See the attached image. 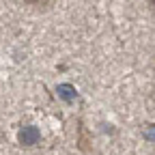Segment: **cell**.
I'll return each instance as SVG.
<instances>
[{"mask_svg": "<svg viewBox=\"0 0 155 155\" xmlns=\"http://www.w3.org/2000/svg\"><path fill=\"white\" fill-rule=\"evenodd\" d=\"M144 2H147V5H149V9L155 13V0H144Z\"/></svg>", "mask_w": 155, "mask_h": 155, "instance_id": "obj_2", "label": "cell"}, {"mask_svg": "<svg viewBox=\"0 0 155 155\" xmlns=\"http://www.w3.org/2000/svg\"><path fill=\"white\" fill-rule=\"evenodd\" d=\"M26 5H30V7H37V9H43V7H48L52 0H24Z\"/></svg>", "mask_w": 155, "mask_h": 155, "instance_id": "obj_1", "label": "cell"}]
</instances>
